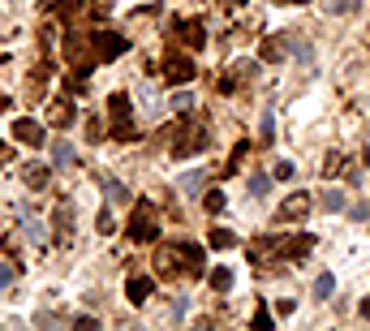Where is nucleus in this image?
I'll return each instance as SVG.
<instances>
[{
  "instance_id": "1",
  "label": "nucleus",
  "mask_w": 370,
  "mask_h": 331,
  "mask_svg": "<svg viewBox=\"0 0 370 331\" xmlns=\"http://www.w3.org/2000/svg\"><path fill=\"white\" fill-rule=\"evenodd\" d=\"M108 112H112V134L117 138H134L138 134V125H134V108H130V95L117 90L108 99Z\"/></svg>"
},
{
  "instance_id": "2",
  "label": "nucleus",
  "mask_w": 370,
  "mask_h": 331,
  "mask_svg": "<svg viewBox=\"0 0 370 331\" xmlns=\"http://www.w3.org/2000/svg\"><path fill=\"white\" fill-rule=\"evenodd\" d=\"M91 47H95V56H100V60H117V56L130 52V39L117 35V30H95Z\"/></svg>"
},
{
  "instance_id": "3",
  "label": "nucleus",
  "mask_w": 370,
  "mask_h": 331,
  "mask_svg": "<svg viewBox=\"0 0 370 331\" xmlns=\"http://www.w3.org/2000/svg\"><path fill=\"white\" fill-rule=\"evenodd\" d=\"M130 236H134V241H151V236H155V211H151V202H138V207H134Z\"/></svg>"
},
{
  "instance_id": "4",
  "label": "nucleus",
  "mask_w": 370,
  "mask_h": 331,
  "mask_svg": "<svg viewBox=\"0 0 370 331\" xmlns=\"http://www.w3.org/2000/svg\"><path fill=\"white\" fill-rule=\"evenodd\" d=\"M9 130H13V138H18V142H26V147H43V125H39V121L18 117Z\"/></svg>"
},
{
  "instance_id": "5",
  "label": "nucleus",
  "mask_w": 370,
  "mask_h": 331,
  "mask_svg": "<svg viewBox=\"0 0 370 331\" xmlns=\"http://www.w3.org/2000/svg\"><path fill=\"white\" fill-rule=\"evenodd\" d=\"M310 215V194H288L280 202V219H305Z\"/></svg>"
},
{
  "instance_id": "6",
  "label": "nucleus",
  "mask_w": 370,
  "mask_h": 331,
  "mask_svg": "<svg viewBox=\"0 0 370 331\" xmlns=\"http://www.w3.org/2000/svg\"><path fill=\"white\" fill-rule=\"evenodd\" d=\"M47 125H56V130H65V125H73V103L65 99V95L47 103Z\"/></svg>"
},
{
  "instance_id": "7",
  "label": "nucleus",
  "mask_w": 370,
  "mask_h": 331,
  "mask_svg": "<svg viewBox=\"0 0 370 331\" xmlns=\"http://www.w3.org/2000/svg\"><path fill=\"white\" fill-rule=\"evenodd\" d=\"M189 77H194V60H189V56H168V82L185 86Z\"/></svg>"
},
{
  "instance_id": "8",
  "label": "nucleus",
  "mask_w": 370,
  "mask_h": 331,
  "mask_svg": "<svg viewBox=\"0 0 370 331\" xmlns=\"http://www.w3.org/2000/svg\"><path fill=\"white\" fill-rule=\"evenodd\" d=\"M125 297H130L134 306H147V302H151V275H130V284H125Z\"/></svg>"
},
{
  "instance_id": "9",
  "label": "nucleus",
  "mask_w": 370,
  "mask_h": 331,
  "mask_svg": "<svg viewBox=\"0 0 370 331\" xmlns=\"http://www.w3.org/2000/svg\"><path fill=\"white\" fill-rule=\"evenodd\" d=\"M203 147V130H198V125H194V130H181V138H176V155H194Z\"/></svg>"
},
{
  "instance_id": "10",
  "label": "nucleus",
  "mask_w": 370,
  "mask_h": 331,
  "mask_svg": "<svg viewBox=\"0 0 370 331\" xmlns=\"http://www.w3.org/2000/svg\"><path fill=\"white\" fill-rule=\"evenodd\" d=\"M284 52H288V39H284V35H271V39L259 47V56L271 60V65H276V60H284Z\"/></svg>"
},
{
  "instance_id": "11",
  "label": "nucleus",
  "mask_w": 370,
  "mask_h": 331,
  "mask_svg": "<svg viewBox=\"0 0 370 331\" xmlns=\"http://www.w3.org/2000/svg\"><path fill=\"white\" fill-rule=\"evenodd\" d=\"M176 35H181L189 47H203V43H207V35H203L198 22H176Z\"/></svg>"
},
{
  "instance_id": "12",
  "label": "nucleus",
  "mask_w": 370,
  "mask_h": 331,
  "mask_svg": "<svg viewBox=\"0 0 370 331\" xmlns=\"http://www.w3.org/2000/svg\"><path fill=\"white\" fill-rule=\"evenodd\" d=\"M22 177H26V185H30V189H43L52 172H47V164H26V168H22Z\"/></svg>"
},
{
  "instance_id": "13",
  "label": "nucleus",
  "mask_w": 370,
  "mask_h": 331,
  "mask_svg": "<svg viewBox=\"0 0 370 331\" xmlns=\"http://www.w3.org/2000/svg\"><path fill=\"white\" fill-rule=\"evenodd\" d=\"M181 254H185V271H189V275H203V249H198V245H185Z\"/></svg>"
},
{
  "instance_id": "14",
  "label": "nucleus",
  "mask_w": 370,
  "mask_h": 331,
  "mask_svg": "<svg viewBox=\"0 0 370 331\" xmlns=\"http://www.w3.org/2000/svg\"><path fill=\"white\" fill-rule=\"evenodd\" d=\"M207 280H211L216 293H229V289H233V271H229V267H216V271L207 275Z\"/></svg>"
},
{
  "instance_id": "15",
  "label": "nucleus",
  "mask_w": 370,
  "mask_h": 331,
  "mask_svg": "<svg viewBox=\"0 0 370 331\" xmlns=\"http://www.w3.org/2000/svg\"><path fill=\"white\" fill-rule=\"evenodd\" d=\"M203 181H207L203 172H185V177H181V185H176V189H181V194L189 198V194H198V189H203Z\"/></svg>"
},
{
  "instance_id": "16",
  "label": "nucleus",
  "mask_w": 370,
  "mask_h": 331,
  "mask_svg": "<svg viewBox=\"0 0 370 331\" xmlns=\"http://www.w3.org/2000/svg\"><path fill=\"white\" fill-rule=\"evenodd\" d=\"M362 0H323V13H358Z\"/></svg>"
},
{
  "instance_id": "17",
  "label": "nucleus",
  "mask_w": 370,
  "mask_h": 331,
  "mask_svg": "<svg viewBox=\"0 0 370 331\" xmlns=\"http://www.w3.org/2000/svg\"><path fill=\"white\" fill-rule=\"evenodd\" d=\"M52 160H56V168H69V164H73V147H69V142H56V147H52Z\"/></svg>"
},
{
  "instance_id": "18",
  "label": "nucleus",
  "mask_w": 370,
  "mask_h": 331,
  "mask_svg": "<svg viewBox=\"0 0 370 331\" xmlns=\"http://www.w3.org/2000/svg\"><path fill=\"white\" fill-rule=\"evenodd\" d=\"M332 293H336V275H327V271H323V275L314 280V297L323 302V297H332Z\"/></svg>"
},
{
  "instance_id": "19",
  "label": "nucleus",
  "mask_w": 370,
  "mask_h": 331,
  "mask_svg": "<svg viewBox=\"0 0 370 331\" xmlns=\"http://www.w3.org/2000/svg\"><path fill=\"white\" fill-rule=\"evenodd\" d=\"M211 245H216V249H233L237 236H233L229 228H211Z\"/></svg>"
},
{
  "instance_id": "20",
  "label": "nucleus",
  "mask_w": 370,
  "mask_h": 331,
  "mask_svg": "<svg viewBox=\"0 0 370 331\" xmlns=\"http://www.w3.org/2000/svg\"><path fill=\"white\" fill-rule=\"evenodd\" d=\"M176 258H181V249H159V271L172 275L176 271Z\"/></svg>"
},
{
  "instance_id": "21",
  "label": "nucleus",
  "mask_w": 370,
  "mask_h": 331,
  "mask_svg": "<svg viewBox=\"0 0 370 331\" xmlns=\"http://www.w3.org/2000/svg\"><path fill=\"white\" fill-rule=\"evenodd\" d=\"M69 224H73V211H69V202H60V207H56V228H60V236H69Z\"/></svg>"
},
{
  "instance_id": "22",
  "label": "nucleus",
  "mask_w": 370,
  "mask_h": 331,
  "mask_svg": "<svg viewBox=\"0 0 370 331\" xmlns=\"http://www.w3.org/2000/svg\"><path fill=\"white\" fill-rule=\"evenodd\" d=\"M323 211H345V194L327 189V194H323Z\"/></svg>"
},
{
  "instance_id": "23",
  "label": "nucleus",
  "mask_w": 370,
  "mask_h": 331,
  "mask_svg": "<svg viewBox=\"0 0 370 331\" xmlns=\"http://www.w3.org/2000/svg\"><path fill=\"white\" fill-rule=\"evenodd\" d=\"M104 189H108V202H125V198H130L121 181H104Z\"/></svg>"
},
{
  "instance_id": "24",
  "label": "nucleus",
  "mask_w": 370,
  "mask_h": 331,
  "mask_svg": "<svg viewBox=\"0 0 370 331\" xmlns=\"http://www.w3.org/2000/svg\"><path fill=\"white\" fill-rule=\"evenodd\" d=\"M267 185H271V181L263 177V172H254V177H250V194H254V198H259V194H267Z\"/></svg>"
},
{
  "instance_id": "25",
  "label": "nucleus",
  "mask_w": 370,
  "mask_h": 331,
  "mask_svg": "<svg viewBox=\"0 0 370 331\" xmlns=\"http://www.w3.org/2000/svg\"><path fill=\"white\" fill-rule=\"evenodd\" d=\"M189 103H194V95H189V90H176V95H172V108H176V112L189 108Z\"/></svg>"
},
{
  "instance_id": "26",
  "label": "nucleus",
  "mask_w": 370,
  "mask_h": 331,
  "mask_svg": "<svg viewBox=\"0 0 370 331\" xmlns=\"http://www.w3.org/2000/svg\"><path fill=\"white\" fill-rule=\"evenodd\" d=\"M207 211H224V194H220V189L207 194Z\"/></svg>"
},
{
  "instance_id": "27",
  "label": "nucleus",
  "mask_w": 370,
  "mask_h": 331,
  "mask_svg": "<svg viewBox=\"0 0 370 331\" xmlns=\"http://www.w3.org/2000/svg\"><path fill=\"white\" fill-rule=\"evenodd\" d=\"M100 232H117V228H112V211L108 207L100 211Z\"/></svg>"
},
{
  "instance_id": "28",
  "label": "nucleus",
  "mask_w": 370,
  "mask_h": 331,
  "mask_svg": "<svg viewBox=\"0 0 370 331\" xmlns=\"http://www.w3.org/2000/svg\"><path fill=\"white\" fill-rule=\"evenodd\" d=\"M276 177H280V181H288V177H293V164L280 160V164H276Z\"/></svg>"
},
{
  "instance_id": "29",
  "label": "nucleus",
  "mask_w": 370,
  "mask_h": 331,
  "mask_svg": "<svg viewBox=\"0 0 370 331\" xmlns=\"http://www.w3.org/2000/svg\"><path fill=\"white\" fill-rule=\"evenodd\" d=\"M13 271H18V267H9V262H5V267H0V289H5V284L13 280Z\"/></svg>"
},
{
  "instance_id": "30",
  "label": "nucleus",
  "mask_w": 370,
  "mask_h": 331,
  "mask_svg": "<svg viewBox=\"0 0 370 331\" xmlns=\"http://www.w3.org/2000/svg\"><path fill=\"white\" fill-rule=\"evenodd\" d=\"M362 319H370V297H366V302H362Z\"/></svg>"
},
{
  "instance_id": "31",
  "label": "nucleus",
  "mask_w": 370,
  "mask_h": 331,
  "mask_svg": "<svg viewBox=\"0 0 370 331\" xmlns=\"http://www.w3.org/2000/svg\"><path fill=\"white\" fill-rule=\"evenodd\" d=\"M293 5H305V0H293Z\"/></svg>"
}]
</instances>
